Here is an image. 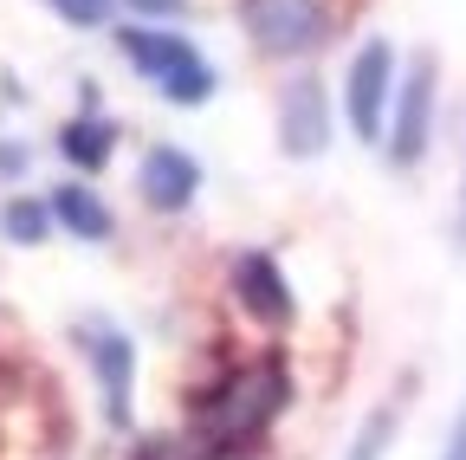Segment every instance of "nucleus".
Wrapping results in <instances>:
<instances>
[{
	"label": "nucleus",
	"instance_id": "nucleus-12",
	"mask_svg": "<svg viewBox=\"0 0 466 460\" xmlns=\"http://www.w3.org/2000/svg\"><path fill=\"white\" fill-rule=\"evenodd\" d=\"M395 434V409H376L363 428H357V441L343 447V460H382V441Z\"/></svg>",
	"mask_w": 466,
	"mask_h": 460
},
{
	"label": "nucleus",
	"instance_id": "nucleus-11",
	"mask_svg": "<svg viewBox=\"0 0 466 460\" xmlns=\"http://www.w3.org/2000/svg\"><path fill=\"white\" fill-rule=\"evenodd\" d=\"M58 149H66L72 162H85V169H104V156H110V124H97V118H78L66 137H58Z\"/></svg>",
	"mask_w": 466,
	"mask_h": 460
},
{
	"label": "nucleus",
	"instance_id": "nucleus-2",
	"mask_svg": "<svg viewBox=\"0 0 466 460\" xmlns=\"http://www.w3.org/2000/svg\"><path fill=\"white\" fill-rule=\"evenodd\" d=\"M116 46H124V59H130L143 78H156V91H162L168 104H208V97H214V72H208V59H201L188 39L149 33V26H124V33H116Z\"/></svg>",
	"mask_w": 466,
	"mask_h": 460
},
{
	"label": "nucleus",
	"instance_id": "nucleus-8",
	"mask_svg": "<svg viewBox=\"0 0 466 460\" xmlns=\"http://www.w3.org/2000/svg\"><path fill=\"white\" fill-rule=\"evenodd\" d=\"M233 292L259 324H291V285L279 279V266L266 253H240L233 260Z\"/></svg>",
	"mask_w": 466,
	"mask_h": 460
},
{
	"label": "nucleus",
	"instance_id": "nucleus-10",
	"mask_svg": "<svg viewBox=\"0 0 466 460\" xmlns=\"http://www.w3.org/2000/svg\"><path fill=\"white\" fill-rule=\"evenodd\" d=\"M52 214L66 220L78 240H110V208H104V201H97L91 189H78V182L52 195Z\"/></svg>",
	"mask_w": 466,
	"mask_h": 460
},
{
	"label": "nucleus",
	"instance_id": "nucleus-15",
	"mask_svg": "<svg viewBox=\"0 0 466 460\" xmlns=\"http://www.w3.org/2000/svg\"><path fill=\"white\" fill-rule=\"evenodd\" d=\"M143 460H201V447H188V441H149Z\"/></svg>",
	"mask_w": 466,
	"mask_h": 460
},
{
	"label": "nucleus",
	"instance_id": "nucleus-18",
	"mask_svg": "<svg viewBox=\"0 0 466 460\" xmlns=\"http://www.w3.org/2000/svg\"><path fill=\"white\" fill-rule=\"evenodd\" d=\"M453 234H460V247H466V182H460V214H453Z\"/></svg>",
	"mask_w": 466,
	"mask_h": 460
},
{
	"label": "nucleus",
	"instance_id": "nucleus-9",
	"mask_svg": "<svg viewBox=\"0 0 466 460\" xmlns=\"http://www.w3.org/2000/svg\"><path fill=\"white\" fill-rule=\"evenodd\" d=\"M137 182H143V201H149V208L175 214V208H188V201H195L201 169H195V156H188V149H149Z\"/></svg>",
	"mask_w": 466,
	"mask_h": 460
},
{
	"label": "nucleus",
	"instance_id": "nucleus-14",
	"mask_svg": "<svg viewBox=\"0 0 466 460\" xmlns=\"http://www.w3.org/2000/svg\"><path fill=\"white\" fill-rule=\"evenodd\" d=\"M52 14L72 26H110V0H52Z\"/></svg>",
	"mask_w": 466,
	"mask_h": 460
},
{
	"label": "nucleus",
	"instance_id": "nucleus-4",
	"mask_svg": "<svg viewBox=\"0 0 466 460\" xmlns=\"http://www.w3.org/2000/svg\"><path fill=\"white\" fill-rule=\"evenodd\" d=\"M78 343L97 370V389H104V422L110 428H130V376H137V343L124 331H110L104 318L78 324Z\"/></svg>",
	"mask_w": 466,
	"mask_h": 460
},
{
	"label": "nucleus",
	"instance_id": "nucleus-17",
	"mask_svg": "<svg viewBox=\"0 0 466 460\" xmlns=\"http://www.w3.org/2000/svg\"><path fill=\"white\" fill-rule=\"evenodd\" d=\"M137 14H182V0H130Z\"/></svg>",
	"mask_w": 466,
	"mask_h": 460
},
{
	"label": "nucleus",
	"instance_id": "nucleus-5",
	"mask_svg": "<svg viewBox=\"0 0 466 460\" xmlns=\"http://www.w3.org/2000/svg\"><path fill=\"white\" fill-rule=\"evenodd\" d=\"M428 130H434V59L421 52L408 78L395 85V130H389V162L395 169H415L421 149H428Z\"/></svg>",
	"mask_w": 466,
	"mask_h": 460
},
{
	"label": "nucleus",
	"instance_id": "nucleus-6",
	"mask_svg": "<svg viewBox=\"0 0 466 460\" xmlns=\"http://www.w3.org/2000/svg\"><path fill=\"white\" fill-rule=\"evenodd\" d=\"M247 26L259 52H311L324 39V0H247Z\"/></svg>",
	"mask_w": 466,
	"mask_h": 460
},
{
	"label": "nucleus",
	"instance_id": "nucleus-13",
	"mask_svg": "<svg viewBox=\"0 0 466 460\" xmlns=\"http://www.w3.org/2000/svg\"><path fill=\"white\" fill-rule=\"evenodd\" d=\"M46 220H52V214H46L39 201H7V214H0V227H7L14 240H46Z\"/></svg>",
	"mask_w": 466,
	"mask_h": 460
},
{
	"label": "nucleus",
	"instance_id": "nucleus-1",
	"mask_svg": "<svg viewBox=\"0 0 466 460\" xmlns=\"http://www.w3.org/2000/svg\"><path fill=\"white\" fill-rule=\"evenodd\" d=\"M285 395H291L285 363H253V370H240V376H227L220 389H208V402H201V434H208V447H240V441L266 434V428L279 422V409H285Z\"/></svg>",
	"mask_w": 466,
	"mask_h": 460
},
{
	"label": "nucleus",
	"instance_id": "nucleus-16",
	"mask_svg": "<svg viewBox=\"0 0 466 460\" xmlns=\"http://www.w3.org/2000/svg\"><path fill=\"white\" fill-rule=\"evenodd\" d=\"M441 460H466V409H460V422H453V434H447V454Z\"/></svg>",
	"mask_w": 466,
	"mask_h": 460
},
{
	"label": "nucleus",
	"instance_id": "nucleus-7",
	"mask_svg": "<svg viewBox=\"0 0 466 460\" xmlns=\"http://www.w3.org/2000/svg\"><path fill=\"white\" fill-rule=\"evenodd\" d=\"M279 143H285V156H318L330 143V104H324V85L318 78H299V85L285 91Z\"/></svg>",
	"mask_w": 466,
	"mask_h": 460
},
{
	"label": "nucleus",
	"instance_id": "nucleus-3",
	"mask_svg": "<svg viewBox=\"0 0 466 460\" xmlns=\"http://www.w3.org/2000/svg\"><path fill=\"white\" fill-rule=\"evenodd\" d=\"M389 91H395V46L389 39H370L357 59H350V78H343V104H350V130L363 143L382 137V110H389Z\"/></svg>",
	"mask_w": 466,
	"mask_h": 460
}]
</instances>
